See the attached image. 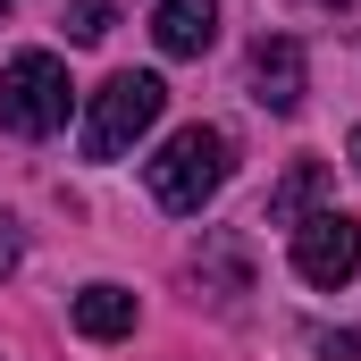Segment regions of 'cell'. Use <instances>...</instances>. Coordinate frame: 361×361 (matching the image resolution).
<instances>
[{
	"mask_svg": "<svg viewBox=\"0 0 361 361\" xmlns=\"http://www.w3.org/2000/svg\"><path fill=\"white\" fill-rule=\"evenodd\" d=\"M68 34H76V42H101V34H109V8H101V0H68Z\"/></svg>",
	"mask_w": 361,
	"mask_h": 361,
	"instance_id": "obj_9",
	"label": "cell"
},
{
	"mask_svg": "<svg viewBox=\"0 0 361 361\" xmlns=\"http://www.w3.org/2000/svg\"><path fill=\"white\" fill-rule=\"evenodd\" d=\"M160 109H169V85L160 76H143V68L109 76V85L92 92V109H85V160H126L160 126Z\"/></svg>",
	"mask_w": 361,
	"mask_h": 361,
	"instance_id": "obj_2",
	"label": "cell"
},
{
	"mask_svg": "<svg viewBox=\"0 0 361 361\" xmlns=\"http://www.w3.org/2000/svg\"><path fill=\"white\" fill-rule=\"evenodd\" d=\"M68 68L51 59V51H17L8 68H0V126L8 135H25V143H42V135H59L68 126Z\"/></svg>",
	"mask_w": 361,
	"mask_h": 361,
	"instance_id": "obj_3",
	"label": "cell"
},
{
	"mask_svg": "<svg viewBox=\"0 0 361 361\" xmlns=\"http://www.w3.org/2000/svg\"><path fill=\"white\" fill-rule=\"evenodd\" d=\"M319 8H353V0H319Z\"/></svg>",
	"mask_w": 361,
	"mask_h": 361,
	"instance_id": "obj_13",
	"label": "cell"
},
{
	"mask_svg": "<svg viewBox=\"0 0 361 361\" xmlns=\"http://www.w3.org/2000/svg\"><path fill=\"white\" fill-rule=\"evenodd\" d=\"M252 101L277 109V118L302 109V42H294V34H261V42H252Z\"/></svg>",
	"mask_w": 361,
	"mask_h": 361,
	"instance_id": "obj_5",
	"label": "cell"
},
{
	"mask_svg": "<svg viewBox=\"0 0 361 361\" xmlns=\"http://www.w3.org/2000/svg\"><path fill=\"white\" fill-rule=\"evenodd\" d=\"M152 42L169 59H202L219 42V0H160L152 8Z\"/></svg>",
	"mask_w": 361,
	"mask_h": 361,
	"instance_id": "obj_6",
	"label": "cell"
},
{
	"mask_svg": "<svg viewBox=\"0 0 361 361\" xmlns=\"http://www.w3.org/2000/svg\"><path fill=\"white\" fill-rule=\"evenodd\" d=\"M17 261H25V235H17V219H0V277H17Z\"/></svg>",
	"mask_w": 361,
	"mask_h": 361,
	"instance_id": "obj_11",
	"label": "cell"
},
{
	"mask_svg": "<svg viewBox=\"0 0 361 361\" xmlns=\"http://www.w3.org/2000/svg\"><path fill=\"white\" fill-rule=\"evenodd\" d=\"M0 17H8V0H0Z\"/></svg>",
	"mask_w": 361,
	"mask_h": 361,
	"instance_id": "obj_14",
	"label": "cell"
},
{
	"mask_svg": "<svg viewBox=\"0 0 361 361\" xmlns=\"http://www.w3.org/2000/svg\"><path fill=\"white\" fill-rule=\"evenodd\" d=\"M227 169H235V143H227L219 126H177L143 177H152V202H160V210L193 219V210H202V202L227 185Z\"/></svg>",
	"mask_w": 361,
	"mask_h": 361,
	"instance_id": "obj_1",
	"label": "cell"
},
{
	"mask_svg": "<svg viewBox=\"0 0 361 361\" xmlns=\"http://www.w3.org/2000/svg\"><path fill=\"white\" fill-rule=\"evenodd\" d=\"M286 235H294V277H302V286H353L361 277V219L311 210V219L286 227Z\"/></svg>",
	"mask_w": 361,
	"mask_h": 361,
	"instance_id": "obj_4",
	"label": "cell"
},
{
	"mask_svg": "<svg viewBox=\"0 0 361 361\" xmlns=\"http://www.w3.org/2000/svg\"><path fill=\"white\" fill-rule=\"evenodd\" d=\"M311 345H319L328 361H361V328H319Z\"/></svg>",
	"mask_w": 361,
	"mask_h": 361,
	"instance_id": "obj_10",
	"label": "cell"
},
{
	"mask_svg": "<svg viewBox=\"0 0 361 361\" xmlns=\"http://www.w3.org/2000/svg\"><path fill=\"white\" fill-rule=\"evenodd\" d=\"M353 169H361V126H353Z\"/></svg>",
	"mask_w": 361,
	"mask_h": 361,
	"instance_id": "obj_12",
	"label": "cell"
},
{
	"mask_svg": "<svg viewBox=\"0 0 361 361\" xmlns=\"http://www.w3.org/2000/svg\"><path fill=\"white\" fill-rule=\"evenodd\" d=\"M76 328H85L92 345L135 336V294H126V286H85V294H76Z\"/></svg>",
	"mask_w": 361,
	"mask_h": 361,
	"instance_id": "obj_7",
	"label": "cell"
},
{
	"mask_svg": "<svg viewBox=\"0 0 361 361\" xmlns=\"http://www.w3.org/2000/svg\"><path fill=\"white\" fill-rule=\"evenodd\" d=\"M319 193H328V169H319V160H294L286 185L269 193V227H302V219L319 210Z\"/></svg>",
	"mask_w": 361,
	"mask_h": 361,
	"instance_id": "obj_8",
	"label": "cell"
}]
</instances>
